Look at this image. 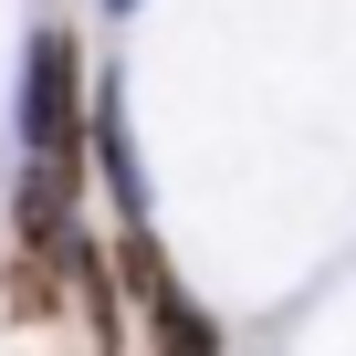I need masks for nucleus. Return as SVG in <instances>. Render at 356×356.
I'll return each instance as SVG.
<instances>
[{"instance_id":"7ed1b4c3","label":"nucleus","mask_w":356,"mask_h":356,"mask_svg":"<svg viewBox=\"0 0 356 356\" xmlns=\"http://www.w3.org/2000/svg\"><path fill=\"white\" fill-rule=\"evenodd\" d=\"M136 304H147V346H157V356H220V325L189 304V283H178V273H157Z\"/></svg>"},{"instance_id":"20e7f679","label":"nucleus","mask_w":356,"mask_h":356,"mask_svg":"<svg viewBox=\"0 0 356 356\" xmlns=\"http://www.w3.org/2000/svg\"><path fill=\"white\" fill-rule=\"evenodd\" d=\"M0 304H11L22 325H53V314H63V283H53V252H22V262H11V283H0Z\"/></svg>"},{"instance_id":"f257e3e1","label":"nucleus","mask_w":356,"mask_h":356,"mask_svg":"<svg viewBox=\"0 0 356 356\" xmlns=\"http://www.w3.org/2000/svg\"><path fill=\"white\" fill-rule=\"evenodd\" d=\"M22 136H32V157H84V53H74V32H32V53H22Z\"/></svg>"},{"instance_id":"39448f33","label":"nucleus","mask_w":356,"mask_h":356,"mask_svg":"<svg viewBox=\"0 0 356 356\" xmlns=\"http://www.w3.org/2000/svg\"><path fill=\"white\" fill-rule=\"evenodd\" d=\"M115 273H126V293H147L168 262H157V241H147V220H126V241H115Z\"/></svg>"},{"instance_id":"423d86ee","label":"nucleus","mask_w":356,"mask_h":356,"mask_svg":"<svg viewBox=\"0 0 356 356\" xmlns=\"http://www.w3.org/2000/svg\"><path fill=\"white\" fill-rule=\"evenodd\" d=\"M105 11H136V0H105Z\"/></svg>"},{"instance_id":"f03ea898","label":"nucleus","mask_w":356,"mask_h":356,"mask_svg":"<svg viewBox=\"0 0 356 356\" xmlns=\"http://www.w3.org/2000/svg\"><path fill=\"white\" fill-rule=\"evenodd\" d=\"M74 200H84V157H32V178H22V252H53L74 231Z\"/></svg>"}]
</instances>
